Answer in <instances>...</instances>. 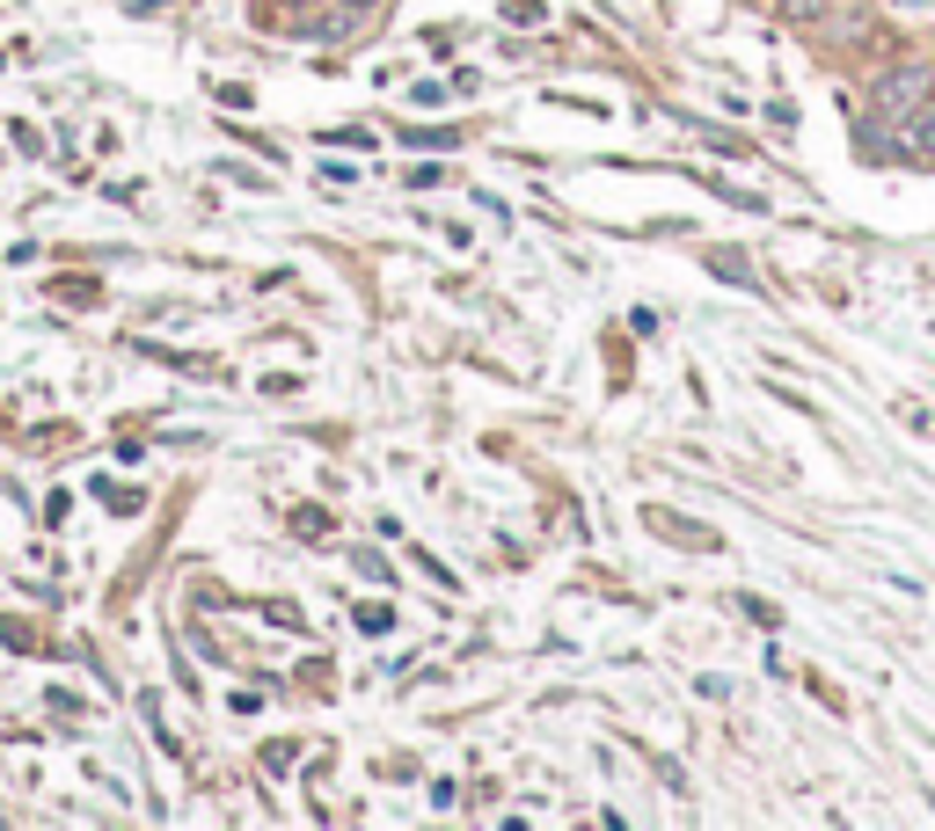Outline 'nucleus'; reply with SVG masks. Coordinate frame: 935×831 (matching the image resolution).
I'll return each mask as SVG.
<instances>
[{
    "instance_id": "nucleus-1",
    "label": "nucleus",
    "mask_w": 935,
    "mask_h": 831,
    "mask_svg": "<svg viewBox=\"0 0 935 831\" xmlns=\"http://www.w3.org/2000/svg\"><path fill=\"white\" fill-rule=\"evenodd\" d=\"M928 103V66H900L877 81V110L884 117H914V110Z\"/></svg>"
},
{
    "instance_id": "nucleus-2",
    "label": "nucleus",
    "mask_w": 935,
    "mask_h": 831,
    "mask_svg": "<svg viewBox=\"0 0 935 831\" xmlns=\"http://www.w3.org/2000/svg\"><path fill=\"white\" fill-rule=\"evenodd\" d=\"M914 154L935 161V110H914Z\"/></svg>"
},
{
    "instance_id": "nucleus-3",
    "label": "nucleus",
    "mask_w": 935,
    "mask_h": 831,
    "mask_svg": "<svg viewBox=\"0 0 935 831\" xmlns=\"http://www.w3.org/2000/svg\"><path fill=\"white\" fill-rule=\"evenodd\" d=\"M782 16H790V22H819V16H833V0H782Z\"/></svg>"
},
{
    "instance_id": "nucleus-4",
    "label": "nucleus",
    "mask_w": 935,
    "mask_h": 831,
    "mask_svg": "<svg viewBox=\"0 0 935 831\" xmlns=\"http://www.w3.org/2000/svg\"><path fill=\"white\" fill-rule=\"evenodd\" d=\"M336 8H344L352 22H366V16H373V0H336Z\"/></svg>"
},
{
    "instance_id": "nucleus-5",
    "label": "nucleus",
    "mask_w": 935,
    "mask_h": 831,
    "mask_svg": "<svg viewBox=\"0 0 935 831\" xmlns=\"http://www.w3.org/2000/svg\"><path fill=\"white\" fill-rule=\"evenodd\" d=\"M892 8H906V16H914V8H935V0H892Z\"/></svg>"
},
{
    "instance_id": "nucleus-6",
    "label": "nucleus",
    "mask_w": 935,
    "mask_h": 831,
    "mask_svg": "<svg viewBox=\"0 0 935 831\" xmlns=\"http://www.w3.org/2000/svg\"><path fill=\"white\" fill-rule=\"evenodd\" d=\"M293 8H307V0H293Z\"/></svg>"
}]
</instances>
